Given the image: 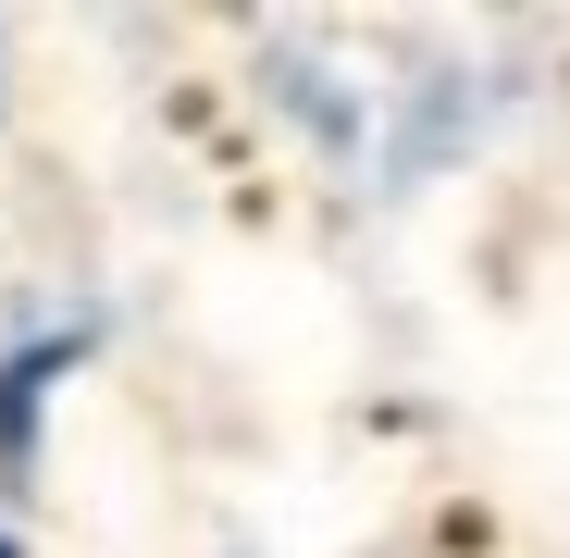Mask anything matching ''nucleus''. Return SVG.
Returning a JSON list of instances; mask_svg holds the SVG:
<instances>
[{"mask_svg":"<svg viewBox=\"0 0 570 558\" xmlns=\"http://www.w3.org/2000/svg\"><path fill=\"white\" fill-rule=\"evenodd\" d=\"M0 558H13V546H0Z\"/></svg>","mask_w":570,"mask_h":558,"instance_id":"1","label":"nucleus"}]
</instances>
